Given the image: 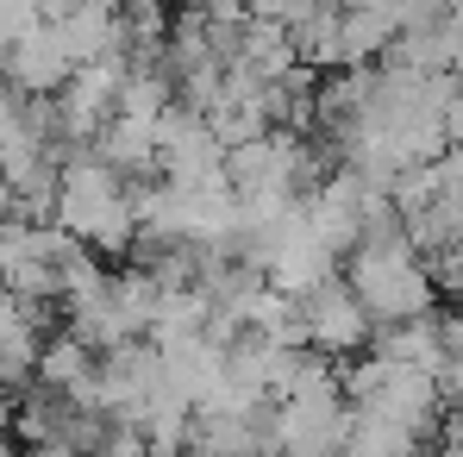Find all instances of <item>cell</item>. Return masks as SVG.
<instances>
[{
	"mask_svg": "<svg viewBox=\"0 0 463 457\" xmlns=\"http://www.w3.org/2000/svg\"><path fill=\"white\" fill-rule=\"evenodd\" d=\"M351 289H357V301L370 307V319H420V313H432L439 307V282H432V270H426V257H420V244L407 238L401 220H383V226H370L357 238V251H351V276H345Z\"/></svg>",
	"mask_w": 463,
	"mask_h": 457,
	"instance_id": "1",
	"label": "cell"
},
{
	"mask_svg": "<svg viewBox=\"0 0 463 457\" xmlns=\"http://www.w3.org/2000/svg\"><path fill=\"white\" fill-rule=\"evenodd\" d=\"M57 226H70L81 244L126 257L138 244V201L126 188V169H113L107 157L70 151L57 176Z\"/></svg>",
	"mask_w": 463,
	"mask_h": 457,
	"instance_id": "2",
	"label": "cell"
},
{
	"mask_svg": "<svg viewBox=\"0 0 463 457\" xmlns=\"http://www.w3.org/2000/svg\"><path fill=\"white\" fill-rule=\"evenodd\" d=\"M70 307V332H76L88 351H113L138 332H151V307H156V276L138 263V270H100L88 276L81 289L63 295Z\"/></svg>",
	"mask_w": 463,
	"mask_h": 457,
	"instance_id": "3",
	"label": "cell"
},
{
	"mask_svg": "<svg viewBox=\"0 0 463 457\" xmlns=\"http://www.w3.org/2000/svg\"><path fill=\"white\" fill-rule=\"evenodd\" d=\"M295 319H301V345L326 351V357H351V351H364L370 332H376L370 307L357 301V289L338 282V276H326L319 289L295 295Z\"/></svg>",
	"mask_w": 463,
	"mask_h": 457,
	"instance_id": "4",
	"label": "cell"
},
{
	"mask_svg": "<svg viewBox=\"0 0 463 457\" xmlns=\"http://www.w3.org/2000/svg\"><path fill=\"white\" fill-rule=\"evenodd\" d=\"M156 169H163V182H213V176H226L220 132L188 100H169L156 113Z\"/></svg>",
	"mask_w": 463,
	"mask_h": 457,
	"instance_id": "5",
	"label": "cell"
},
{
	"mask_svg": "<svg viewBox=\"0 0 463 457\" xmlns=\"http://www.w3.org/2000/svg\"><path fill=\"white\" fill-rule=\"evenodd\" d=\"M163 388V351L156 345H113L100 351V370H94V407L113 414L119 426H138V414L151 407V395Z\"/></svg>",
	"mask_w": 463,
	"mask_h": 457,
	"instance_id": "6",
	"label": "cell"
},
{
	"mask_svg": "<svg viewBox=\"0 0 463 457\" xmlns=\"http://www.w3.org/2000/svg\"><path fill=\"white\" fill-rule=\"evenodd\" d=\"M0 76L13 81L25 100H51L63 81L76 76V57H70V44H63V25H57V19H38L32 32H19V38L6 44V57H0Z\"/></svg>",
	"mask_w": 463,
	"mask_h": 457,
	"instance_id": "7",
	"label": "cell"
},
{
	"mask_svg": "<svg viewBox=\"0 0 463 457\" xmlns=\"http://www.w3.org/2000/svg\"><path fill=\"white\" fill-rule=\"evenodd\" d=\"M156 351H163V388L182 395V401H194V407L213 395V382H220V370H226V345H213L207 332L163 338Z\"/></svg>",
	"mask_w": 463,
	"mask_h": 457,
	"instance_id": "8",
	"label": "cell"
},
{
	"mask_svg": "<svg viewBox=\"0 0 463 457\" xmlns=\"http://www.w3.org/2000/svg\"><path fill=\"white\" fill-rule=\"evenodd\" d=\"M63 44L76 63H100V57H126V13L113 0H76L63 19Z\"/></svg>",
	"mask_w": 463,
	"mask_h": 457,
	"instance_id": "9",
	"label": "cell"
},
{
	"mask_svg": "<svg viewBox=\"0 0 463 457\" xmlns=\"http://www.w3.org/2000/svg\"><path fill=\"white\" fill-rule=\"evenodd\" d=\"M94 370H100V351H88L76 332H57L38 345V382L81 401V407H94Z\"/></svg>",
	"mask_w": 463,
	"mask_h": 457,
	"instance_id": "10",
	"label": "cell"
},
{
	"mask_svg": "<svg viewBox=\"0 0 463 457\" xmlns=\"http://www.w3.org/2000/svg\"><path fill=\"white\" fill-rule=\"evenodd\" d=\"M263 276H269V289H282V295L295 301V295L319 289L326 276H338V251H326V244L301 226L282 251H276V257H269V263H263Z\"/></svg>",
	"mask_w": 463,
	"mask_h": 457,
	"instance_id": "11",
	"label": "cell"
},
{
	"mask_svg": "<svg viewBox=\"0 0 463 457\" xmlns=\"http://www.w3.org/2000/svg\"><path fill=\"white\" fill-rule=\"evenodd\" d=\"M94 157L113 169H156V113H113L94 138Z\"/></svg>",
	"mask_w": 463,
	"mask_h": 457,
	"instance_id": "12",
	"label": "cell"
},
{
	"mask_svg": "<svg viewBox=\"0 0 463 457\" xmlns=\"http://www.w3.org/2000/svg\"><path fill=\"white\" fill-rule=\"evenodd\" d=\"M426 433L388 420V414H370V407H351V433H345V457H420Z\"/></svg>",
	"mask_w": 463,
	"mask_h": 457,
	"instance_id": "13",
	"label": "cell"
},
{
	"mask_svg": "<svg viewBox=\"0 0 463 457\" xmlns=\"http://www.w3.org/2000/svg\"><path fill=\"white\" fill-rule=\"evenodd\" d=\"M138 433H145L151 457H182V452H188V439H194V401H182V395L156 388L151 407L138 414Z\"/></svg>",
	"mask_w": 463,
	"mask_h": 457,
	"instance_id": "14",
	"label": "cell"
},
{
	"mask_svg": "<svg viewBox=\"0 0 463 457\" xmlns=\"http://www.w3.org/2000/svg\"><path fill=\"white\" fill-rule=\"evenodd\" d=\"M345 0H313V13L295 25V51L313 70H338L345 63Z\"/></svg>",
	"mask_w": 463,
	"mask_h": 457,
	"instance_id": "15",
	"label": "cell"
},
{
	"mask_svg": "<svg viewBox=\"0 0 463 457\" xmlns=\"http://www.w3.org/2000/svg\"><path fill=\"white\" fill-rule=\"evenodd\" d=\"M345 63H370V57H383L388 44H394V13L383 6H370V0H345Z\"/></svg>",
	"mask_w": 463,
	"mask_h": 457,
	"instance_id": "16",
	"label": "cell"
},
{
	"mask_svg": "<svg viewBox=\"0 0 463 457\" xmlns=\"http://www.w3.org/2000/svg\"><path fill=\"white\" fill-rule=\"evenodd\" d=\"M38 25V6L32 0H0V57H6V44L19 38V32H32Z\"/></svg>",
	"mask_w": 463,
	"mask_h": 457,
	"instance_id": "17",
	"label": "cell"
},
{
	"mask_svg": "<svg viewBox=\"0 0 463 457\" xmlns=\"http://www.w3.org/2000/svg\"><path fill=\"white\" fill-rule=\"evenodd\" d=\"M445 132H451V145H463V76H458V94H451V107H445Z\"/></svg>",
	"mask_w": 463,
	"mask_h": 457,
	"instance_id": "18",
	"label": "cell"
},
{
	"mask_svg": "<svg viewBox=\"0 0 463 457\" xmlns=\"http://www.w3.org/2000/svg\"><path fill=\"white\" fill-rule=\"evenodd\" d=\"M25 457H81V452H70L63 439H44V445H32V452H25Z\"/></svg>",
	"mask_w": 463,
	"mask_h": 457,
	"instance_id": "19",
	"label": "cell"
},
{
	"mask_svg": "<svg viewBox=\"0 0 463 457\" xmlns=\"http://www.w3.org/2000/svg\"><path fill=\"white\" fill-rule=\"evenodd\" d=\"M0 457H13V439H6V433H0Z\"/></svg>",
	"mask_w": 463,
	"mask_h": 457,
	"instance_id": "20",
	"label": "cell"
},
{
	"mask_svg": "<svg viewBox=\"0 0 463 457\" xmlns=\"http://www.w3.org/2000/svg\"><path fill=\"white\" fill-rule=\"evenodd\" d=\"M0 220H6V214H0Z\"/></svg>",
	"mask_w": 463,
	"mask_h": 457,
	"instance_id": "21",
	"label": "cell"
}]
</instances>
